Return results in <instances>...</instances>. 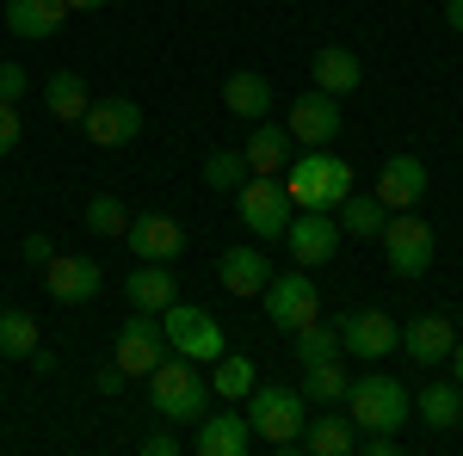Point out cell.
I'll return each instance as SVG.
<instances>
[{"label": "cell", "instance_id": "6da1fadb", "mask_svg": "<svg viewBox=\"0 0 463 456\" xmlns=\"http://www.w3.org/2000/svg\"><path fill=\"white\" fill-rule=\"evenodd\" d=\"M148 401H155V414L167 425H198L216 407V388L192 358H174V351H167V358L148 370Z\"/></svg>", "mask_w": 463, "mask_h": 456}, {"label": "cell", "instance_id": "7a4b0ae2", "mask_svg": "<svg viewBox=\"0 0 463 456\" xmlns=\"http://www.w3.org/2000/svg\"><path fill=\"white\" fill-rule=\"evenodd\" d=\"M241 414H248L253 438L260 444H272V451H297L303 444V425H309V401L297 395L290 383H253V395L241 401Z\"/></svg>", "mask_w": 463, "mask_h": 456}, {"label": "cell", "instance_id": "3957f363", "mask_svg": "<svg viewBox=\"0 0 463 456\" xmlns=\"http://www.w3.org/2000/svg\"><path fill=\"white\" fill-rule=\"evenodd\" d=\"M340 407L353 414L358 432H402V425L414 420V395L395 383L390 370H364V377H353Z\"/></svg>", "mask_w": 463, "mask_h": 456}, {"label": "cell", "instance_id": "277c9868", "mask_svg": "<svg viewBox=\"0 0 463 456\" xmlns=\"http://www.w3.org/2000/svg\"><path fill=\"white\" fill-rule=\"evenodd\" d=\"M161 333H167V351H174V358H192V364H216V358L229 351L216 315H204L198 302H167V309H161Z\"/></svg>", "mask_w": 463, "mask_h": 456}, {"label": "cell", "instance_id": "5b68a950", "mask_svg": "<svg viewBox=\"0 0 463 456\" xmlns=\"http://www.w3.org/2000/svg\"><path fill=\"white\" fill-rule=\"evenodd\" d=\"M383 253H390V272L395 278H427V265L439 259V235H432L427 216H408V210H390L383 222Z\"/></svg>", "mask_w": 463, "mask_h": 456}, {"label": "cell", "instance_id": "8992f818", "mask_svg": "<svg viewBox=\"0 0 463 456\" xmlns=\"http://www.w3.org/2000/svg\"><path fill=\"white\" fill-rule=\"evenodd\" d=\"M260 296H266V321H272L279 333H297V327L321 321V290H316V278H309L303 265L272 272V284H266Z\"/></svg>", "mask_w": 463, "mask_h": 456}, {"label": "cell", "instance_id": "52a82bcc", "mask_svg": "<svg viewBox=\"0 0 463 456\" xmlns=\"http://www.w3.org/2000/svg\"><path fill=\"white\" fill-rule=\"evenodd\" d=\"M235 210L248 222L253 241H285V222H290V198H285V179H266L248 173L235 185Z\"/></svg>", "mask_w": 463, "mask_h": 456}, {"label": "cell", "instance_id": "ba28073f", "mask_svg": "<svg viewBox=\"0 0 463 456\" xmlns=\"http://www.w3.org/2000/svg\"><path fill=\"white\" fill-rule=\"evenodd\" d=\"M334 327H340V346L353 351L358 364H383L402 346V327H395L390 309H353V315H340Z\"/></svg>", "mask_w": 463, "mask_h": 456}, {"label": "cell", "instance_id": "9c48e42d", "mask_svg": "<svg viewBox=\"0 0 463 456\" xmlns=\"http://www.w3.org/2000/svg\"><path fill=\"white\" fill-rule=\"evenodd\" d=\"M161 358H167V333H161V315H148V309L124 315V327H118V346H111V364H118L124 377H148V370H155Z\"/></svg>", "mask_w": 463, "mask_h": 456}, {"label": "cell", "instance_id": "30bf717a", "mask_svg": "<svg viewBox=\"0 0 463 456\" xmlns=\"http://www.w3.org/2000/svg\"><path fill=\"white\" fill-rule=\"evenodd\" d=\"M43 290H50V302H62V309H87V302H99L106 272H99V259H87V253H56V259L43 265Z\"/></svg>", "mask_w": 463, "mask_h": 456}, {"label": "cell", "instance_id": "8fae6325", "mask_svg": "<svg viewBox=\"0 0 463 456\" xmlns=\"http://www.w3.org/2000/svg\"><path fill=\"white\" fill-rule=\"evenodd\" d=\"M80 136L93 142V148H130V142L143 136V106H137L130 93L93 99V106H87V117H80Z\"/></svg>", "mask_w": 463, "mask_h": 456}, {"label": "cell", "instance_id": "7c38bea8", "mask_svg": "<svg viewBox=\"0 0 463 456\" xmlns=\"http://www.w3.org/2000/svg\"><path fill=\"white\" fill-rule=\"evenodd\" d=\"M340 124H346V111H340V99L334 93H297L290 99V117H285V130L297 148H334V136H340Z\"/></svg>", "mask_w": 463, "mask_h": 456}, {"label": "cell", "instance_id": "4fadbf2b", "mask_svg": "<svg viewBox=\"0 0 463 456\" xmlns=\"http://www.w3.org/2000/svg\"><path fill=\"white\" fill-rule=\"evenodd\" d=\"M285 247H290V265H327L340 253V216L327 210H290L285 222Z\"/></svg>", "mask_w": 463, "mask_h": 456}, {"label": "cell", "instance_id": "5bb4252c", "mask_svg": "<svg viewBox=\"0 0 463 456\" xmlns=\"http://www.w3.org/2000/svg\"><path fill=\"white\" fill-rule=\"evenodd\" d=\"M124 247H130L137 259H161V265H174L179 253H185V228H179L174 216H161V210H143V216H130Z\"/></svg>", "mask_w": 463, "mask_h": 456}, {"label": "cell", "instance_id": "9a60e30c", "mask_svg": "<svg viewBox=\"0 0 463 456\" xmlns=\"http://www.w3.org/2000/svg\"><path fill=\"white\" fill-rule=\"evenodd\" d=\"M427 198V161L420 154H390L377 173V204L383 210H414Z\"/></svg>", "mask_w": 463, "mask_h": 456}, {"label": "cell", "instance_id": "2e32d148", "mask_svg": "<svg viewBox=\"0 0 463 456\" xmlns=\"http://www.w3.org/2000/svg\"><path fill=\"white\" fill-rule=\"evenodd\" d=\"M248 444H253V425H248V414H204V420L192 425V451L198 456H248Z\"/></svg>", "mask_w": 463, "mask_h": 456}, {"label": "cell", "instance_id": "e0dca14e", "mask_svg": "<svg viewBox=\"0 0 463 456\" xmlns=\"http://www.w3.org/2000/svg\"><path fill=\"white\" fill-rule=\"evenodd\" d=\"M124 296H130V309H148V315H161L167 302H179L174 265H161V259H137V265H130V278H124Z\"/></svg>", "mask_w": 463, "mask_h": 456}, {"label": "cell", "instance_id": "ac0fdd59", "mask_svg": "<svg viewBox=\"0 0 463 456\" xmlns=\"http://www.w3.org/2000/svg\"><path fill=\"white\" fill-rule=\"evenodd\" d=\"M6 32L25 37V43H43V37H56L69 25V0H6Z\"/></svg>", "mask_w": 463, "mask_h": 456}, {"label": "cell", "instance_id": "d6986e66", "mask_svg": "<svg viewBox=\"0 0 463 456\" xmlns=\"http://www.w3.org/2000/svg\"><path fill=\"white\" fill-rule=\"evenodd\" d=\"M451 346H458L451 315H414L408 327H402V351H408L414 364H445V358H451Z\"/></svg>", "mask_w": 463, "mask_h": 456}, {"label": "cell", "instance_id": "ffe728a7", "mask_svg": "<svg viewBox=\"0 0 463 456\" xmlns=\"http://www.w3.org/2000/svg\"><path fill=\"white\" fill-rule=\"evenodd\" d=\"M216 278L229 296H260L266 284H272V259L260 253V247H229L222 259H216Z\"/></svg>", "mask_w": 463, "mask_h": 456}, {"label": "cell", "instance_id": "44dd1931", "mask_svg": "<svg viewBox=\"0 0 463 456\" xmlns=\"http://www.w3.org/2000/svg\"><path fill=\"white\" fill-rule=\"evenodd\" d=\"M290 148H297V142H290V130H285V124H272V117H260V124L248 130V148H241V154H248V173H266V179H279V173L290 167Z\"/></svg>", "mask_w": 463, "mask_h": 456}, {"label": "cell", "instance_id": "7402d4cb", "mask_svg": "<svg viewBox=\"0 0 463 456\" xmlns=\"http://www.w3.org/2000/svg\"><path fill=\"white\" fill-rule=\"evenodd\" d=\"M222 106H229V117H241V124H260L272 111V80L253 74V69H235L222 80Z\"/></svg>", "mask_w": 463, "mask_h": 456}, {"label": "cell", "instance_id": "603a6c76", "mask_svg": "<svg viewBox=\"0 0 463 456\" xmlns=\"http://www.w3.org/2000/svg\"><path fill=\"white\" fill-rule=\"evenodd\" d=\"M297 451H309V456H353L358 451L353 414H316V420L303 425V444H297Z\"/></svg>", "mask_w": 463, "mask_h": 456}, {"label": "cell", "instance_id": "cb8c5ba5", "mask_svg": "<svg viewBox=\"0 0 463 456\" xmlns=\"http://www.w3.org/2000/svg\"><path fill=\"white\" fill-rule=\"evenodd\" d=\"M309 74H316L321 93H334V99H346L358 80H364V62H358L346 43H327V50H316V62H309Z\"/></svg>", "mask_w": 463, "mask_h": 456}, {"label": "cell", "instance_id": "d4e9b609", "mask_svg": "<svg viewBox=\"0 0 463 456\" xmlns=\"http://www.w3.org/2000/svg\"><path fill=\"white\" fill-rule=\"evenodd\" d=\"M43 106H50L56 124H74V130H80V117H87V106H93V93H87V80H80L74 69H56L50 80H43Z\"/></svg>", "mask_w": 463, "mask_h": 456}, {"label": "cell", "instance_id": "484cf974", "mask_svg": "<svg viewBox=\"0 0 463 456\" xmlns=\"http://www.w3.org/2000/svg\"><path fill=\"white\" fill-rule=\"evenodd\" d=\"M414 420H427L432 432H451V425L463 420V388L458 377L451 383H427L420 395H414Z\"/></svg>", "mask_w": 463, "mask_h": 456}, {"label": "cell", "instance_id": "4316f807", "mask_svg": "<svg viewBox=\"0 0 463 456\" xmlns=\"http://www.w3.org/2000/svg\"><path fill=\"white\" fill-rule=\"evenodd\" d=\"M297 395H303L309 407H340V401H346V364H340V358H327V364H303Z\"/></svg>", "mask_w": 463, "mask_h": 456}, {"label": "cell", "instance_id": "83f0119b", "mask_svg": "<svg viewBox=\"0 0 463 456\" xmlns=\"http://www.w3.org/2000/svg\"><path fill=\"white\" fill-rule=\"evenodd\" d=\"M253 383H260V364H253L248 351H222V358H216V370H211L216 401H248Z\"/></svg>", "mask_w": 463, "mask_h": 456}, {"label": "cell", "instance_id": "f1b7e54d", "mask_svg": "<svg viewBox=\"0 0 463 456\" xmlns=\"http://www.w3.org/2000/svg\"><path fill=\"white\" fill-rule=\"evenodd\" d=\"M290 351H297V364H327V358H346L340 327H334V321H309V327H297V333H290Z\"/></svg>", "mask_w": 463, "mask_h": 456}, {"label": "cell", "instance_id": "f546056e", "mask_svg": "<svg viewBox=\"0 0 463 456\" xmlns=\"http://www.w3.org/2000/svg\"><path fill=\"white\" fill-rule=\"evenodd\" d=\"M43 346L37 340V315H25V309H0V358H32V351Z\"/></svg>", "mask_w": 463, "mask_h": 456}, {"label": "cell", "instance_id": "4dcf8cb0", "mask_svg": "<svg viewBox=\"0 0 463 456\" xmlns=\"http://www.w3.org/2000/svg\"><path fill=\"white\" fill-rule=\"evenodd\" d=\"M334 216H346V235H353V241H377V235H383V222H390V210L377 204V191H371V198H358V191H353Z\"/></svg>", "mask_w": 463, "mask_h": 456}, {"label": "cell", "instance_id": "1f68e13d", "mask_svg": "<svg viewBox=\"0 0 463 456\" xmlns=\"http://www.w3.org/2000/svg\"><path fill=\"white\" fill-rule=\"evenodd\" d=\"M198 173H204V185H211V191H235V185L248 179V154H241V148H211Z\"/></svg>", "mask_w": 463, "mask_h": 456}, {"label": "cell", "instance_id": "d6a6232c", "mask_svg": "<svg viewBox=\"0 0 463 456\" xmlns=\"http://www.w3.org/2000/svg\"><path fill=\"white\" fill-rule=\"evenodd\" d=\"M346 198H353V167H346V154L327 148V154H321V210L334 216Z\"/></svg>", "mask_w": 463, "mask_h": 456}, {"label": "cell", "instance_id": "836d02e7", "mask_svg": "<svg viewBox=\"0 0 463 456\" xmlns=\"http://www.w3.org/2000/svg\"><path fill=\"white\" fill-rule=\"evenodd\" d=\"M87 228H93L99 241H124V228H130V210H124L111 191H99V198L87 204Z\"/></svg>", "mask_w": 463, "mask_h": 456}, {"label": "cell", "instance_id": "e575fe53", "mask_svg": "<svg viewBox=\"0 0 463 456\" xmlns=\"http://www.w3.org/2000/svg\"><path fill=\"white\" fill-rule=\"evenodd\" d=\"M25 93H32V74L19 69V62H0V99H6V106H19Z\"/></svg>", "mask_w": 463, "mask_h": 456}, {"label": "cell", "instance_id": "d590c367", "mask_svg": "<svg viewBox=\"0 0 463 456\" xmlns=\"http://www.w3.org/2000/svg\"><path fill=\"white\" fill-rule=\"evenodd\" d=\"M19 130H25L19 106H6V99H0V154H13V148H19Z\"/></svg>", "mask_w": 463, "mask_h": 456}, {"label": "cell", "instance_id": "8d00e7d4", "mask_svg": "<svg viewBox=\"0 0 463 456\" xmlns=\"http://www.w3.org/2000/svg\"><path fill=\"white\" fill-rule=\"evenodd\" d=\"M358 451L364 456H395L402 451V432H358Z\"/></svg>", "mask_w": 463, "mask_h": 456}, {"label": "cell", "instance_id": "74e56055", "mask_svg": "<svg viewBox=\"0 0 463 456\" xmlns=\"http://www.w3.org/2000/svg\"><path fill=\"white\" fill-rule=\"evenodd\" d=\"M25 259H32V265H50V259H56V241H50V235H25Z\"/></svg>", "mask_w": 463, "mask_h": 456}, {"label": "cell", "instance_id": "f35d334b", "mask_svg": "<svg viewBox=\"0 0 463 456\" xmlns=\"http://www.w3.org/2000/svg\"><path fill=\"white\" fill-rule=\"evenodd\" d=\"M124 383H130V377H124L118 364H99V370H93V388H99V395H118Z\"/></svg>", "mask_w": 463, "mask_h": 456}, {"label": "cell", "instance_id": "ab89813d", "mask_svg": "<svg viewBox=\"0 0 463 456\" xmlns=\"http://www.w3.org/2000/svg\"><path fill=\"white\" fill-rule=\"evenodd\" d=\"M143 456H179V438H174V432H148Z\"/></svg>", "mask_w": 463, "mask_h": 456}, {"label": "cell", "instance_id": "60d3db41", "mask_svg": "<svg viewBox=\"0 0 463 456\" xmlns=\"http://www.w3.org/2000/svg\"><path fill=\"white\" fill-rule=\"evenodd\" d=\"M445 25L463 37V0H445Z\"/></svg>", "mask_w": 463, "mask_h": 456}, {"label": "cell", "instance_id": "b9f144b4", "mask_svg": "<svg viewBox=\"0 0 463 456\" xmlns=\"http://www.w3.org/2000/svg\"><path fill=\"white\" fill-rule=\"evenodd\" d=\"M445 364H451V377H458V388H463V340L451 346V358H445Z\"/></svg>", "mask_w": 463, "mask_h": 456}, {"label": "cell", "instance_id": "7bdbcfd3", "mask_svg": "<svg viewBox=\"0 0 463 456\" xmlns=\"http://www.w3.org/2000/svg\"><path fill=\"white\" fill-rule=\"evenodd\" d=\"M106 0H69V13H99Z\"/></svg>", "mask_w": 463, "mask_h": 456}]
</instances>
